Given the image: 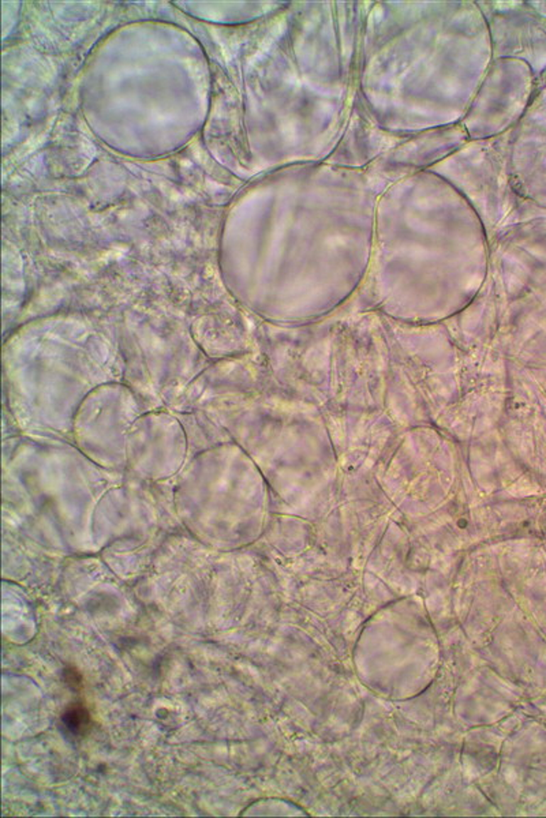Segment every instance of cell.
I'll return each instance as SVG.
<instances>
[{
  "label": "cell",
  "instance_id": "6da1fadb",
  "mask_svg": "<svg viewBox=\"0 0 546 818\" xmlns=\"http://www.w3.org/2000/svg\"><path fill=\"white\" fill-rule=\"evenodd\" d=\"M62 722L66 726V729L74 735H81L88 730L90 716L87 708H84L82 705H72L63 714Z\"/></svg>",
  "mask_w": 546,
  "mask_h": 818
}]
</instances>
